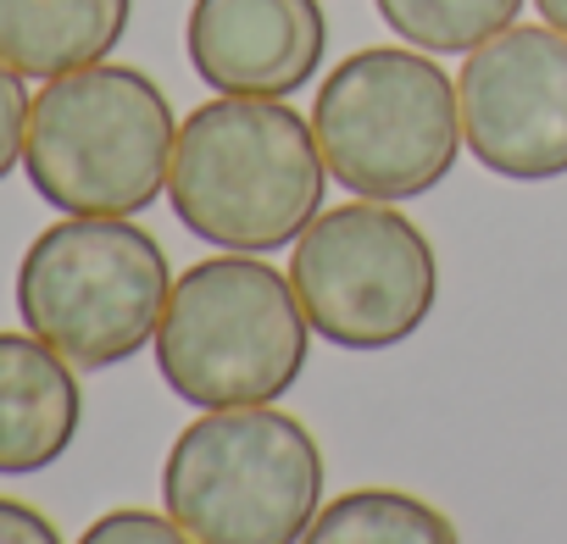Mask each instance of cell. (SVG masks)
<instances>
[{
    "label": "cell",
    "instance_id": "14",
    "mask_svg": "<svg viewBox=\"0 0 567 544\" xmlns=\"http://www.w3.org/2000/svg\"><path fill=\"white\" fill-rule=\"evenodd\" d=\"M79 544H195L173 516H156V511H140V505H117L106 516H95Z\"/></svg>",
    "mask_w": 567,
    "mask_h": 544
},
{
    "label": "cell",
    "instance_id": "8",
    "mask_svg": "<svg viewBox=\"0 0 567 544\" xmlns=\"http://www.w3.org/2000/svg\"><path fill=\"white\" fill-rule=\"evenodd\" d=\"M462 139L495 178L550 184L567 172V34L506 29L456 73Z\"/></svg>",
    "mask_w": 567,
    "mask_h": 544
},
{
    "label": "cell",
    "instance_id": "2",
    "mask_svg": "<svg viewBox=\"0 0 567 544\" xmlns=\"http://www.w3.org/2000/svg\"><path fill=\"white\" fill-rule=\"evenodd\" d=\"M307 351L312 323L296 284L245 250L206 255L173 279L156 328L162 384L200 411L272 406L301 384Z\"/></svg>",
    "mask_w": 567,
    "mask_h": 544
},
{
    "label": "cell",
    "instance_id": "3",
    "mask_svg": "<svg viewBox=\"0 0 567 544\" xmlns=\"http://www.w3.org/2000/svg\"><path fill=\"white\" fill-rule=\"evenodd\" d=\"M173 145L178 123L162 84L140 67L95 62L45 79L34 95L23 172L68 217H134L167 189Z\"/></svg>",
    "mask_w": 567,
    "mask_h": 544
},
{
    "label": "cell",
    "instance_id": "10",
    "mask_svg": "<svg viewBox=\"0 0 567 544\" xmlns=\"http://www.w3.org/2000/svg\"><path fill=\"white\" fill-rule=\"evenodd\" d=\"M84 422V389L73 362L40 334H0V478L56 467Z\"/></svg>",
    "mask_w": 567,
    "mask_h": 544
},
{
    "label": "cell",
    "instance_id": "5",
    "mask_svg": "<svg viewBox=\"0 0 567 544\" xmlns=\"http://www.w3.org/2000/svg\"><path fill=\"white\" fill-rule=\"evenodd\" d=\"M167 295V255L134 217H62L18 261L23 328L84 373L156 345Z\"/></svg>",
    "mask_w": 567,
    "mask_h": 544
},
{
    "label": "cell",
    "instance_id": "13",
    "mask_svg": "<svg viewBox=\"0 0 567 544\" xmlns=\"http://www.w3.org/2000/svg\"><path fill=\"white\" fill-rule=\"evenodd\" d=\"M373 7L395 40L429 56H467L517 23L523 0H373Z\"/></svg>",
    "mask_w": 567,
    "mask_h": 544
},
{
    "label": "cell",
    "instance_id": "9",
    "mask_svg": "<svg viewBox=\"0 0 567 544\" xmlns=\"http://www.w3.org/2000/svg\"><path fill=\"white\" fill-rule=\"evenodd\" d=\"M184 45L217 95L284 101L318 79L329 18L318 0H195Z\"/></svg>",
    "mask_w": 567,
    "mask_h": 544
},
{
    "label": "cell",
    "instance_id": "17",
    "mask_svg": "<svg viewBox=\"0 0 567 544\" xmlns=\"http://www.w3.org/2000/svg\"><path fill=\"white\" fill-rule=\"evenodd\" d=\"M534 7H539V18H545L556 34H567V0H534Z\"/></svg>",
    "mask_w": 567,
    "mask_h": 544
},
{
    "label": "cell",
    "instance_id": "1",
    "mask_svg": "<svg viewBox=\"0 0 567 544\" xmlns=\"http://www.w3.org/2000/svg\"><path fill=\"white\" fill-rule=\"evenodd\" d=\"M323 189L329 161L296 106L217 95L178 123L167 195L178 222L217 250L267 255L296 244L318 222Z\"/></svg>",
    "mask_w": 567,
    "mask_h": 544
},
{
    "label": "cell",
    "instance_id": "7",
    "mask_svg": "<svg viewBox=\"0 0 567 544\" xmlns=\"http://www.w3.org/2000/svg\"><path fill=\"white\" fill-rule=\"evenodd\" d=\"M290 284L323 345L395 351L434 317L440 255L395 200H351L296 239Z\"/></svg>",
    "mask_w": 567,
    "mask_h": 544
},
{
    "label": "cell",
    "instance_id": "15",
    "mask_svg": "<svg viewBox=\"0 0 567 544\" xmlns=\"http://www.w3.org/2000/svg\"><path fill=\"white\" fill-rule=\"evenodd\" d=\"M29 90H23V73L12 62H0V178H12V167L23 161V145H29Z\"/></svg>",
    "mask_w": 567,
    "mask_h": 544
},
{
    "label": "cell",
    "instance_id": "11",
    "mask_svg": "<svg viewBox=\"0 0 567 544\" xmlns=\"http://www.w3.org/2000/svg\"><path fill=\"white\" fill-rule=\"evenodd\" d=\"M134 0H0V62L23 79L95 67L128 34Z\"/></svg>",
    "mask_w": 567,
    "mask_h": 544
},
{
    "label": "cell",
    "instance_id": "6",
    "mask_svg": "<svg viewBox=\"0 0 567 544\" xmlns=\"http://www.w3.org/2000/svg\"><path fill=\"white\" fill-rule=\"evenodd\" d=\"M312 134L340 178L362 200H417L451 178L462 156V101L456 79L429 51L368 45L346 56L318 101Z\"/></svg>",
    "mask_w": 567,
    "mask_h": 544
},
{
    "label": "cell",
    "instance_id": "4",
    "mask_svg": "<svg viewBox=\"0 0 567 544\" xmlns=\"http://www.w3.org/2000/svg\"><path fill=\"white\" fill-rule=\"evenodd\" d=\"M162 500L195 544H301L323 511V450L278 406L206 411L173 439Z\"/></svg>",
    "mask_w": 567,
    "mask_h": 544
},
{
    "label": "cell",
    "instance_id": "16",
    "mask_svg": "<svg viewBox=\"0 0 567 544\" xmlns=\"http://www.w3.org/2000/svg\"><path fill=\"white\" fill-rule=\"evenodd\" d=\"M0 544H62L56 522L45 511H34L29 500L0 494Z\"/></svg>",
    "mask_w": 567,
    "mask_h": 544
},
{
    "label": "cell",
    "instance_id": "12",
    "mask_svg": "<svg viewBox=\"0 0 567 544\" xmlns=\"http://www.w3.org/2000/svg\"><path fill=\"white\" fill-rule=\"evenodd\" d=\"M301 544H462L456 522L401 489H351L329 500Z\"/></svg>",
    "mask_w": 567,
    "mask_h": 544
}]
</instances>
